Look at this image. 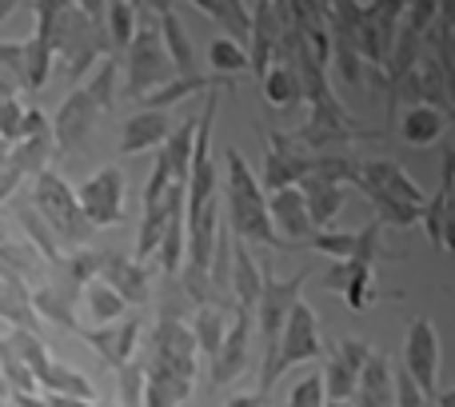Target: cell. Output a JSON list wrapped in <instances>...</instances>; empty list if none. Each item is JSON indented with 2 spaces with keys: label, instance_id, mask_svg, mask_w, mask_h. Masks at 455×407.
Masks as SVG:
<instances>
[{
  "label": "cell",
  "instance_id": "74e56055",
  "mask_svg": "<svg viewBox=\"0 0 455 407\" xmlns=\"http://www.w3.org/2000/svg\"><path fill=\"white\" fill-rule=\"evenodd\" d=\"M116 80H120V60L116 56H100L92 76H88V84H84V92L100 104V112H112V104H116V92H120Z\"/></svg>",
  "mask_w": 455,
  "mask_h": 407
},
{
  "label": "cell",
  "instance_id": "836d02e7",
  "mask_svg": "<svg viewBox=\"0 0 455 407\" xmlns=\"http://www.w3.org/2000/svg\"><path fill=\"white\" fill-rule=\"evenodd\" d=\"M259 84H264V100L272 104V108H291L296 100H304V88H299L296 68H288V64H280V60L259 76Z\"/></svg>",
  "mask_w": 455,
  "mask_h": 407
},
{
  "label": "cell",
  "instance_id": "816d5d0a",
  "mask_svg": "<svg viewBox=\"0 0 455 407\" xmlns=\"http://www.w3.org/2000/svg\"><path fill=\"white\" fill-rule=\"evenodd\" d=\"M8 400H12V407H48V400L40 392H12Z\"/></svg>",
  "mask_w": 455,
  "mask_h": 407
},
{
  "label": "cell",
  "instance_id": "6f0895ef",
  "mask_svg": "<svg viewBox=\"0 0 455 407\" xmlns=\"http://www.w3.org/2000/svg\"><path fill=\"white\" fill-rule=\"evenodd\" d=\"M435 400H440V407H455V387H448V392H440Z\"/></svg>",
  "mask_w": 455,
  "mask_h": 407
},
{
  "label": "cell",
  "instance_id": "7dc6e473",
  "mask_svg": "<svg viewBox=\"0 0 455 407\" xmlns=\"http://www.w3.org/2000/svg\"><path fill=\"white\" fill-rule=\"evenodd\" d=\"M224 407H267V392H240V395H232Z\"/></svg>",
  "mask_w": 455,
  "mask_h": 407
},
{
  "label": "cell",
  "instance_id": "4fadbf2b",
  "mask_svg": "<svg viewBox=\"0 0 455 407\" xmlns=\"http://www.w3.org/2000/svg\"><path fill=\"white\" fill-rule=\"evenodd\" d=\"M419 224H424L427 240L435 248L455 251V152L443 156V176H440V192L432 200H424L419 208Z\"/></svg>",
  "mask_w": 455,
  "mask_h": 407
},
{
  "label": "cell",
  "instance_id": "5bb4252c",
  "mask_svg": "<svg viewBox=\"0 0 455 407\" xmlns=\"http://www.w3.org/2000/svg\"><path fill=\"white\" fill-rule=\"evenodd\" d=\"M76 336L100 355V363L108 371H116L120 363H128L140 347V320L124 323H100V328H76Z\"/></svg>",
  "mask_w": 455,
  "mask_h": 407
},
{
  "label": "cell",
  "instance_id": "ab89813d",
  "mask_svg": "<svg viewBox=\"0 0 455 407\" xmlns=\"http://www.w3.org/2000/svg\"><path fill=\"white\" fill-rule=\"evenodd\" d=\"M355 240H360V227L355 232H339V227H315L312 235L304 240L307 251H320L328 259H347L355 251Z\"/></svg>",
  "mask_w": 455,
  "mask_h": 407
},
{
  "label": "cell",
  "instance_id": "7bdbcfd3",
  "mask_svg": "<svg viewBox=\"0 0 455 407\" xmlns=\"http://www.w3.org/2000/svg\"><path fill=\"white\" fill-rule=\"evenodd\" d=\"M24 60H28V40H0V72L24 88Z\"/></svg>",
  "mask_w": 455,
  "mask_h": 407
},
{
  "label": "cell",
  "instance_id": "f5cc1de1",
  "mask_svg": "<svg viewBox=\"0 0 455 407\" xmlns=\"http://www.w3.org/2000/svg\"><path fill=\"white\" fill-rule=\"evenodd\" d=\"M188 4H196L200 12H204V16H212V20L224 28V4H220V0H188Z\"/></svg>",
  "mask_w": 455,
  "mask_h": 407
},
{
  "label": "cell",
  "instance_id": "52a82bcc",
  "mask_svg": "<svg viewBox=\"0 0 455 407\" xmlns=\"http://www.w3.org/2000/svg\"><path fill=\"white\" fill-rule=\"evenodd\" d=\"M264 148H267V156H264V184L259 188H267V192L299 184L315 164V152L307 144H299L296 132H280V128L267 132L264 128Z\"/></svg>",
  "mask_w": 455,
  "mask_h": 407
},
{
  "label": "cell",
  "instance_id": "60d3db41",
  "mask_svg": "<svg viewBox=\"0 0 455 407\" xmlns=\"http://www.w3.org/2000/svg\"><path fill=\"white\" fill-rule=\"evenodd\" d=\"M208 64H212V72L240 76V72H248V48L235 36H216L212 44H208Z\"/></svg>",
  "mask_w": 455,
  "mask_h": 407
},
{
  "label": "cell",
  "instance_id": "cb8c5ba5",
  "mask_svg": "<svg viewBox=\"0 0 455 407\" xmlns=\"http://www.w3.org/2000/svg\"><path fill=\"white\" fill-rule=\"evenodd\" d=\"M192 387H196L192 376L144 363V407H184L192 400Z\"/></svg>",
  "mask_w": 455,
  "mask_h": 407
},
{
  "label": "cell",
  "instance_id": "9c48e42d",
  "mask_svg": "<svg viewBox=\"0 0 455 407\" xmlns=\"http://www.w3.org/2000/svg\"><path fill=\"white\" fill-rule=\"evenodd\" d=\"M144 363H156V368L180 371V376L196 379L200 352H196V339H192L188 323L172 320V315H160L156 328H152V336H148V355H144Z\"/></svg>",
  "mask_w": 455,
  "mask_h": 407
},
{
  "label": "cell",
  "instance_id": "91938a15",
  "mask_svg": "<svg viewBox=\"0 0 455 407\" xmlns=\"http://www.w3.org/2000/svg\"><path fill=\"white\" fill-rule=\"evenodd\" d=\"M323 407H352V400H328Z\"/></svg>",
  "mask_w": 455,
  "mask_h": 407
},
{
  "label": "cell",
  "instance_id": "277c9868",
  "mask_svg": "<svg viewBox=\"0 0 455 407\" xmlns=\"http://www.w3.org/2000/svg\"><path fill=\"white\" fill-rule=\"evenodd\" d=\"M28 200H32V208L48 219V227L56 232L60 248H80V243L96 232V227L84 219V211H80L76 188H68L64 176H56L52 168H40V172L32 176V196Z\"/></svg>",
  "mask_w": 455,
  "mask_h": 407
},
{
  "label": "cell",
  "instance_id": "9f6ffc18",
  "mask_svg": "<svg viewBox=\"0 0 455 407\" xmlns=\"http://www.w3.org/2000/svg\"><path fill=\"white\" fill-rule=\"evenodd\" d=\"M24 8V0H0V24L8 20V16H16Z\"/></svg>",
  "mask_w": 455,
  "mask_h": 407
},
{
  "label": "cell",
  "instance_id": "f546056e",
  "mask_svg": "<svg viewBox=\"0 0 455 407\" xmlns=\"http://www.w3.org/2000/svg\"><path fill=\"white\" fill-rule=\"evenodd\" d=\"M136 24H140V12H136L132 0H108V4H104V40H108V56H116V60L124 56Z\"/></svg>",
  "mask_w": 455,
  "mask_h": 407
},
{
  "label": "cell",
  "instance_id": "e0dca14e",
  "mask_svg": "<svg viewBox=\"0 0 455 407\" xmlns=\"http://www.w3.org/2000/svg\"><path fill=\"white\" fill-rule=\"evenodd\" d=\"M267 216H272V224H275V235H280V240H288L291 248H304V240L315 232L312 219H307V204H304L299 184L275 188L272 200H267Z\"/></svg>",
  "mask_w": 455,
  "mask_h": 407
},
{
  "label": "cell",
  "instance_id": "3957f363",
  "mask_svg": "<svg viewBox=\"0 0 455 407\" xmlns=\"http://www.w3.org/2000/svg\"><path fill=\"white\" fill-rule=\"evenodd\" d=\"M307 360H323V339H320V315H315L312 304L296 299L283 320V331H280V344L275 352L259 363V387L256 392H267L272 395V384L283 376L288 368L296 363H307Z\"/></svg>",
  "mask_w": 455,
  "mask_h": 407
},
{
  "label": "cell",
  "instance_id": "b9f144b4",
  "mask_svg": "<svg viewBox=\"0 0 455 407\" xmlns=\"http://www.w3.org/2000/svg\"><path fill=\"white\" fill-rule=\"evenodd\" d=\"M116 379H120V400H124V407H144V360H140V352H136L128 363H120Z\"/></svg>",
  "mask_w": 455,
  "mask_h": 407
},
{
  "label": "cell",
  "instance_id": "c3c4849f",
  "mask_svg": "<svg viewBox=\"0 0 455 407\" xmlns=\"http://www.w3.org/2000/svg\"><path fill=\"white\" fill-rule=\"evenodd\" d=\"M371 8H376L379 16H392V20H403V8H408V0H371Z\"/></svg>",
  "mask_w": 455,
  "mask_h": 407
},
{
  "label": "cell",
  "instance_id": "ffe728a7",
  "mask_svg": "<svg viewBox=\"0 0 455 407\" xmlns=\"http://www.w3.org/2000/svg\"><path fill=\"white\" fill-rule=\"evenodd\" d=\"M212 88H232V76H224V72H176L168 84L152 88L140 104L144 108H172V104H184L200 92H212Z\"/></svg>",
  "mask_w": 455,
  "mask_h": 407
},
{
  "label": "cell",
  "instance_id": "ba28073f",
  "mask_svg": "<svg viewBox=\"0 0 455 407\" xmlns=\"http://www.w3.org/2000/svg\"><path fill=\"white\" fill-rule=\"evenodd\" d=\"M124 196H128V184H124V168L120 164L100 168V172H92L76 188V204L92 227L120 224L124 219Z\"/></svg>",
  "mask_w": 455,
  "mask_h": 407
},
{
  "label": "cell",
  "instance_id": "7a4b0ae2",
  "mask_svg": "<svg viewBox=\"0 0 455 407\" xmlns=\"http://www.w3.org/2000/svg\"><path fill=\"white\" fill-rule=\"evenodd\" d=\"M120 68H124V100H140L148 96L152 88L168 84L176 76V64L172 56L164 52L160 44V32H156V16L140 12V24H136L132 40H128L124 56H120Z\"/></svg>",
  "mask_w": 455,
  "mask_h": 407
},
{
  "label": "cell",
  "instance_id": "4316f807",
  "mask_svg": "<svg viewBox=\"0 0 455 407\" xmlns=\"http://www.w3.org/2000/svg\"><path fill=\"white\" fill-rule=\"evenodd\" d=\"M443 132H448V112L427 100L408 104V112H403V120H400V136L411 148H427V144H435Z\"/></svg>",
  "mask_w": 455,
  "mask_h": 407
},
{
  "label": "cell",
  "instance_id": "db71d44e",
  "mask_svg": "<svg viewBox=\"0 0 455 407\" xmlns=\"http://www.w3.org/2000/svg\"><path fill=\"white\" fill-rule=\"evenodd\" d=\"M440 16H443V28L455 36V0H440Z\"/></svg>",
  "mask_w": 455,
  "mask_h": 407
},
{
  "label": "cell",
  "instance_id": "11a10c76",
  "mask_svg": "<svg viewBox=\"0 0 455 407\" xmlns=\"http://www.w3.org/2000/svg\"><path fill=\"white\" fill-rule=\"evenodd\" d=\"M16 92H20V84H16L8 72H0V100H8V96H16Z\"/></svg>",
  "mask_w": 455,
  "mask_h": 407
},
{
  "label": "cell",
  "instance_id": "bcb514c9",
  "mask_svg": "<svg viewBox=\"0 0 455 407\" xmlns=\"http://www.w3.org/2000/svg\"><path fill=\"white\" fill-rule=\"evenodd\" d=\"M395 407H427V395L416 387V379L403 371L400 379H395Z\"/></svg>",
  "mask_w": 455,
  "mask_h": 407
},
{
  "label": "cell",
  "instance_id": "f1b7e54d",
  "mask_svg": "<svg viewBox=\"0 0 455 407\" xmlns=\"http://www.w3.org/2000/svg\"><path fill=\"white\" fill-rule=\"evenodd\" d=\"M228 320H232V312H224L220 304H196L192 307V339H196V352L208 355L212 360L216 347H220L224 331H228Z\"/></svg>",
  "mask_w": 455,
  "mask_h": 407
},
{
  "label": "cell",
  "instance_id": "1f68e13d",
  "mask_svg": "<svg viewBox=\"0 0 455 407\" xmlns=\"http://www.w3.org/2000/svg\"><path fill=\"white\" fill-rule=\"evenodd\" d=\"M156 32H160L164 52L172 56L176 72H196V68H192V64H196V52H192V40H188V32H184L180 16H176V8H168V12L156 16Z\"/></svg>",
  "mask_w": 455,
  "mask_h": 407
},
{
  "label": "cell",
  "instance_id": "f907efd6",
  "mask_svg": "<svg viewBox=\"0 0 455 407\" xmlns=\"http://www.w3.org/2000/svg\"><path fill=\"white\" fill-rule=\"evenodd\" d=\"M104 4L108 0H76V8L88 16V20H96V24H104Z\"/></svg>",
  "mask_w": 455,
  "mask_h": 407
},
{
  "label": "cell",
  "instance_id": "d6a6232c",
  "mask_svg": "<svg viewBox=\"0 0 455 407\" xmlns=\"http://www.w3.org/2000/svg\"><path fill=\"white\" fill-rule=\"evenodd\" d=\"M12 211H16V219H20V224H24V232H28V243L40 251V256L48 259V264L64 256V248H60V240H56V232H52V227H48V219L40 216L36 208H32V200H20Z\"/></svg>",
  "mask_w": 455,
  "mask_h": 407
},
{
  "label": "cell",
  "instance_id": "ac0fdd59",
  "mask_svg": "<svg viewBox=\"0 0 455 407\" xmlns=\"http://www.w3.org/2000/svg\"><path fill=\"white\" fill-rule=\"evenodd\" d=\"M176 216H184V184H168L164 196L144 208L140 232H136V251H132V259H140V264H144L148 256H156L160 235H164V227L172 224Z\"/></svg>",
  "mask_w": 455,
  "mask_h": 407
},
{
  "label": "cell",
  "instance_id": "8992f818",
  "mask_svg": "<svg viewBox=\"0 0 455 407\" xmlns=\"http://www.w3.org/2000/svg\"><path fill=\"white\" fill-rule=\"evenodd\" d=\"M307 275H312V267L288 275V280H280V275H264V283H259L256 307H251V323H256V336H259V344H264V360L275 352V344H280L283 320H288L291 304H296L299 291H304Z\"/></svg>",
  "mask_w": 455,
  "mask_h": 407
},
{
  "label": "cell",
  "instance_id": "680465c9",
  "mask_svg": "<svg viewBox=\"0 0 455 407\" xmlns=\"http://www.w3.org/2000/svg\"><path fill=\"white\" fill-rule=\"evenodd\" d=\"M8 148H12V144L4 140V136H0V164H4V156H8Z\"/></svg>",
  "mask_w": 455,
  "mask_h": 407
},
{
  "label": "cell",
  "instance_id": "f35d334b",
  "mask_svg": "<svg viewBox=\"0 0 455 407\" xmlns=\"http://www.w3.org/2000/svg\"><path fill=\"white\" fill-rule=\"evenodd\" d=\"M368 204L376 208V219L384 227H411L419 224V208L424 204H411V200H395V196H384V192H363Z\"/></svg>",
  "mask_w": 455,
  "mask_h": 407
},
{
  "label": "cell",
  "instance_id": "f6af8a7d",
  "mask_svg": "<svg viewBox=\"0 0 455 407\" xmlns=\"http://www.w3.org/2000/svg\"><path fill=\"white\" fill-rule=\"evenodd\" d=\"M20 120H24V100H20V92L8 96V100H0V136H4L8 144L20 140Z\"/></svg>",
  "mask_w": 455,
  "mask_h": 407
},
{
  "label": "cell",
  "instance_id": "ee69618b",
  "mask_svg": "<svg viewBox=\"0 0 455 407\" xmlns=\"http://www.w3.org/2000/svg\"><path fill=\"white\" fill-rule=\"evenodd\" d=\"M323 403H328V395H323V376L299 379L288 395V407H323Z\"/></svg>",
  "mask_w": 455,
  "mask_h": 407
},
{
  "label": "cell",
  "instance_id": "83f0119b",
  "mask_svg": "<svg viewBox=\"0 0 455 407\" xmlns=\"http://www.w3.org/2000/svg\"><path fill=\"white\" fill-rule=\"evenodd\" d=\"M192 148H196V120H184L176 132H168V140L160 144V164L168 168L172 184H188V168H192Z\"/></svg>",
  "mask_w": 455,
  "mask_h": 407
},
{
  "label": "cell",
  "instance_id": "d6986e66",
  "mask_svg": "<svg viewBox=\"0 0 455 407\" xmlns=\"http://www.w3.org/2000/svg\"><path fill=\"white\" fill-rule=\"evenodd\" d=\"M100 275L112 291L124 296V304H148V267L132 256H120V251H100Z\"/></svg>",
  "mask_w": 455,
  "mask_h": 407
},
{
  "label": "cell",
  "instance_id": "603a6c76",
  "mask_svg": "<svg viewBox=\"0 0 455 407\" xmlns=\"http://www.w3.org/2000/svg\"><path fill=\"white\" fill-rule=\"evenodd\" d=\"M299 192H304L312 227H328L331 219L344 211V200H347V184L328 180V176H304V180H299Z\"/></svg>",
  "mask_w": 455,
  "mask_h": 407
},
{
  "label": "cell",
  "instance_id": "2e32d148",
  "mask_svg": "<svg viewBox=\"0 0 455 407\" xmlns=\"http://www.w3.org/2000/svg\"><path fill=\"white\" fill-rule=\"evenodd\" d=\"M355 188L360 192H384V196H395V200H411V204H424V188H419L416 180H411L408 172H403L400 164H392V160H360V168H355Z\"/></svg>",
  "mask_w": 455,
  "mask_h": 407
},
{
  "label": "cell",
  "instance_id": "44dd1931",
  "mask_svg": "<svg viewBox=\"0 0 455 407\" xmlns=\"http://www.w3.org/2000/svg\"><path fill=\"white\" fill-rule=\"evenodd\" d=\"M172 132V120H168V108H140L136 116H128L124 136H120V156H140V152H152L168 140Z\"/></svg>",
  "mask_w": 455,
  "mask_h": 407
},
{
  "label": "cell",
  "instance_id": "8fae6325",
  "mask_svg": "<svg viewBox=\"0 0 455 407\" xmlns=\"http://www.w3.org/2000/svg\"><path fill=\"white\" fill-rule=\"evenodd\" d=\"M403 368L416 379L419 392L435 395V387H440V331L427 315L411 320L408 339H403Z\"/></svg>",
  "mask_w": 455,
  "mask_h": 407
},
{
  "label": "cell",
  "instance_id": "5b68a950",
  "mask_svg": "<svg viewBox=\"0 0 455 407\" xmlns=\"http://www.w3.org/2000/svg\"><path fill=\"white\" fill-rule=\"evenodd\" d=\"M307 104H312L307 124L299 128L296 136H299V144H307L312 152L347 148V144H355V140H371V136H379V132H371L368 124H360V120L347 116V108L336 100V92H323Z\"/></svg>",
  "mask_w": 455,
  "mask_h": 407
},
{
  "label": "cell",
  "instance_id": "e575fe53",
  "mask_svg": "<svg viewBox=\"0 0 455 407\" xmlns=\"http://www.w3.org/2000/svg\"><path fill=\"white\" fill-rule=\"evenodd\" d=\"M0 336H4V344L12 347V355H20L32 371H40L48 360H52V352H48V344H44V336H40V331L8 323V331H0Z\"/></svg>",
  "mask_w": 455,
  "mask_h": 407
},
{
  "label": "cell",
  "instance_id": "30bf717a",
  "mask_svg": "<svg viewBox=\"0 0 455 407\" xmlns=\"http://www.w3.org/2000/svg\"><path fill=\"white\" fill-rule=\"evenodd\" d=\"M100 104L92 100V96L84 92V84L72 88L68 96H64V104L56 108L52 116V140H56V156H68V152H80L88 144V136H92L96 120H100Z\"/></svg>",
  "mask_w": 455,
  "mask_h": 407
},
{
  "label": "cell",
  "instance_id": "7c38bea8",
  "mask_svg": "<svg viewBox=\"0 0 455 407\" xmlns=\"http://www.w3.org/2000/svg\"><path fill=\"white\" fill-rule=\"evenodd\" d=\"M251 336H256V323H251V312H232L228 320V331L212 355V387H232L235 379L248 371L251 360Z\"/></svg>",
  "mask_w": 455,
  "mask_h": 407
},
{
  "label": "cell",
  "instance_id": "d4e9b609",
  "mask_svg": "<svg viewBox=\"0 0 455 407\" xmlns=\"http://www.w3.org/2000/svg\"><path fill=\"white\" fill-rule=\"evenodd\" d=\"M259 283H264V272H259V264L251 259L248 240L232 235V304H235L232 312H251V307H256Z\"/></svg>",
  "mask_w": 455,
  "mask_h": 407
},
{
  "label": "cell",
  "instance_id": "7402d4cb",
  "mask_svg": "<svg viewBox=\"0 0 455 407\" xmlns=\"http://www.w3.org/2000/svg\"><path fill=\"white\" fill-rule=\"evenodd\" d=\"M352 400H355L352 407H395V376L387 355L379 352L368 355V363L360 368V379H355Z\"/></svg>",
  "mask_w": 455,
  "mask_h": 407
},
{
  "label": "cell",
  "instance_id": "6125c7cd",
  "mask_svg": "<svg viewBox=\"0 0 455 407\" xmlns=\"http://www.w3.org/2000/svg\"><path fill=\"white\" fill-rule=\"evenodd\" d=\"M0 403H4V400H0Z\"/></svg>",
  "mask_w": 455,
  "mask_h": 407
},
{
  "label": "cell",
  "instance_id": "6da1fadb",
  "mask_svg": "<svg viewBox=\"0 0 455 407\" xmlns=\"http://www.w3.org/2000/svg\"><path fill=\"white\" fill-rule=\"evenodd\" d=\"M224 172H228L224 200H228V211H232V224H228L232 235H240V240H248V243H267V248H275V251H291V243L275 235L272 216H267V196L235 144L224 148Z\"/></svg>",
  "mask_w": 455,
  "mask_h": 407
},
{
  "label": "cell",
  "instance_id": "681fc988",
  "mask_svg": "<svg viewBox=\"0 0 455 407\" xmlns=\"http://www.w3.org/2000/svg\"><path fill=\"white\" fill-rule=\"evenodd\" d=\"M48 407H92L96 400H80V395H60V392H44Z\"/></svg>",
  "mask_w": 455,
  "mask_h": 407
},
{
  "label": "cell",
  "instance_id": "484cf974",
  "mask_svg": "<svg viewBox=\"0 0 455 407\" xmlns=\"http://www.w3.org/2000/svg\"><path fill=\"white\" fill-rule=\"evenodd\" d=\"M0 320L40 331V315L32 307V283H24L20 275L4 272V267H0Z\"/></svg>",
  "mask_w": 455,
  "mask_h": 407
},
{
  "label": "cell",
  "instance_id": "8d00e7d4",
  "mask_svg": "<svg viewBox=\"0 0 455 407\" xmlns=\"http://www.w3.org/2000/svg\"><path fill=\"white\" fill-rule=\"evenodd\" d=\"M320 376H323V395H328V400H352L355 379H360V368H355L352 360H344V355L331 347L328 368H323Z\"/></svg>",
  "mask_w": 455,
  "mask_h": 407
},
{
  "label": "cell",
  "instance_id": "d590c367",
  "mask_svg": "<svg viewBox=\"0 0 455 407\" xmlns=\"http://www.w3.org/2000/svg\"><path fill=\"white\" fill-rule=\"evenodd\" d=\"M84 304H88V312H92V320L96 323H112V320H120V315H124V296H120V291H112L108 283L100 280V275H96V280H88L84 288Z\"/></svg>",
  "mask_w": 455,
  "mask_h": 407
},
{
  "label": "cell",
  "instance_id": "94428289",
  "mask_svg": "<svg viewBox=\"0 0 455 407\" xmlns=\"http://www.w3.org/2000/svg\"><path fill=\"white\" fill-rule=\"evenodd\" d=\"M92 407H108V403H92Z\"/></svg>",
  "mask_w": 455,
  "mask_h": 407
},
{
  "label": "cell",
  "instance_id": "9a60e30c",
  "mask_svg": "<svg viewBox=\"0 0 455 407\" xmlns=\"http://www.w3.org/2000/svg\"><path fill=\"white\" fill-rule=\"evenodd\" d=\"M76 296H80L76 283H68L56 267H48L44 280L32 288V307H36V315H44L48 323H60V328L76 331L80 328L76 323Z\"/></svg>",
  "mask_w": 455,
  "mask_h": 407
},
{
  "label": "cell",
  "instance_id": "4dcf8cb0",
  "mask_svg": "<svg viewBox=\"0 0 455 407\" xmlns=\"http://www.w3.org/2000/svg\"><path fill=\"white\" fill-rule=\"evenodd\" d=\"M36 384H40V392H60V395H80V400H96L92 379L80 376L76 368H68V363H60V360H48L44 368L36 371Z\"/></svg>",
  "mask_w": 455,
  "mask_h": 407
}]
</instances>
